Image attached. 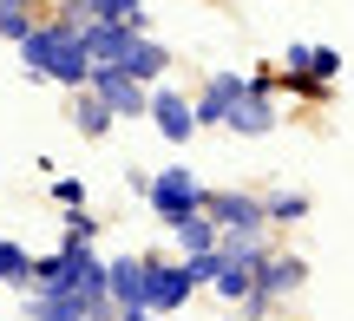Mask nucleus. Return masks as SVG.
Here are the masks:
<instances>
[{
    "label": "nucleus",
    "instance_id": "obj_11",
    "mask_svg": "<svg viewBox=\"0 0 354 321\" xmlns=\"http://www.w3.org/2000/svg\"><path fill=\"white\" fill-rule=\"evenodd\" d=\"M79 39H86V59H92V66H118V59H125V46H131V39H138V26L86 20V26H79Z\"/></svg>",
    "mask_w": 354,
    "mask_h": 321
},
{
    "label": "nucleus",
    "instance_id": "obj_14",
    "mask_svg": "<svg viewBox=\"0 0 354 321\" xmlns=\"http://www.w3.org/2000/svg\"><path fill=\"white\" fill-rule=\"evenodd\" d=\"M171 236H177V249H184V256H210V249L223 243V236H216V223L203 217V210H197V217H177Z\"/></svg>",
    "mask_w": 354,
    "mask_h": 321
},
{
    "label": "nucleus",
    "instance_id": "obj_16",
    "mask_svg": "<svg viewBox=\"0 0 354 321\" xmlns=\"http://www.w3.org/2000/svg\"><path fill=\"white\" fill-rule=\"evenodd\" d=\"M0 282H7V289H26V282H33V256H26L13 236H0Z\"/></svg>",
    "mask_w": 354,
    "mask_h": 321
},
{
    "label": "nucleus",
    "instance_id": "obj_21",
    "mask_svg": "<svg viewBox=\"0 0 354 321\" xmlns=\"http://www.w3.org/2000/svg\"><path fill=\"white\" fill-rule=\"evenodd\" d=\"M92 236H99V223H92L86 210H66V243L59 249H92Z\"/></svg>",
    "mask_w": 354,
    "mask_h": 321
},
{
    "label": "nucleus",
    "instance_id": "obj_12",
    "mask_svg": "<svg viewBox=\"0 0 354 321\" xmlns=\"http://www.w3.org/2000/svg\"><path fill=\"white\" fill-rule=\"evenodd\" d=\"M105 289H112V315L145 309V256H118V262H105Z\"/></svg>",
    "mask_w": 354,
    "mask_h": 321
},
{
    "label": "nucleus",
    "instance_id": "obj_8",
    "mask_svg": "<svg viewBox=\"0 0 354 321\" xmlns=\"http://www.w3.org/2000/svg\"><path fill=\"white\" fill-rule=\"evenodd\" d=\"M302 282H308V262H302V256H269V262H263V275H256V295L243 302V309H250V315H263L269 302L295 295Z\"/></svg>",
    "mask_w": 354,
    "mask_h": 321
},
{
    "label": "nucleus",
    "instance_id": "obj_20",
    "mask_svg": "<svg viewBox=\"0 0 354 321\" xmlns=\"http://www.w3.org/2000/svg\"><path fill=\"white\" fill-rule=\"evenodd\" d=\"M342 52H335V46H315V59H308V86H335V79H342Z\"/></svg>",
    "mask_w": 354,
    "mask_h": 321
},
{
    "label": "nucleus",
    "instance_id": "obj_10",
    "mask_svg": "<svg viewBox=\"0 0 354 321\" xmlns=\"http://www.w3.org/2000/svg\"><path fill=\"white\" fill-rule=\"evenodd\" d=\"M145 118H158V131H165L171 144H190V131H197L190 99H184V92H171V86H151V112H145Z\"/></svg>",
    "mask_w": 354,
    "mask_h": 321
},
{
    "label": "nucleus",
    "instance_id": "obj_6",
    "mask_svg": "<svg viewBox=\"0 0 354 321\" xmlns=\"http://www.w3.org/2000/svg\"><path fill=\"white\" fill-rule=\"evenodd\" d=\"M86 92H92V99H99L112 118H145V112H151V92H145L138 79H125L118 66H92Z\"/></svg>",
    "mask_w": 354,
    "mask_h": 321
},
{
    "label": "nucleus",
    "instance_id": "obj_5",
    "mask_svg": "<svg viewBox=\"0 0 354 321\" xmlns=\"http://www.w3.org/2000/svg\"><path fill=\"white\" fill-rule=\"evenodd\" d=\"M203 197H210V191H203V184L190 177L184 164L158 171V177L145 184V204H151V210H158L165 223H177V217H197V210H203Z\"/></svg>",
    "mask_w": 354,
    "mask_h": 321
},
{
    "label": "nucleus",
    "instance_id": "obj_1",
    "mask_svg": "<svg viewBox=\"0 0 354 321\" xmlns=\"http://www.w3.org/2000/svg\"><path fill=\"white\" fill-rule=\"evenodd\" d=\"M20 66H26V79H53V86H73V92H86V79H92L86 39L66 20H39L33 33L20 39Z\"/></svg>",
    "mask_w": 354,
    "mask_h": 321
},
{
    "label": "nucleus",
    "instance_id": "obj_2",
    "mask_svg": "<svg viewBox=\"0 0 354 321\" xmlns=\"http://www.w3.org/2000/svg\"><path fill=\"white\" fill-rule=\"evenodd\" d=\"M269 249L263 243H243V236H223L216 243V269H210V289L223 302H250L256 295V275H263Z\"/></svg>",
    "mask_w": 354,
    "mask_h": 321
},
{
    "label": "nucleus",
    "instance_id": "obj_13",
    "mask_svg": "<svg viewBox=\"0 0 354 321\" xmlns=\"http://www.w3.org/2000/svg\"><path fill=\"white\" fill-rule=\"evenodd\" d=\"M165 66H171V52L158 46L151 33H138V39H131V46H125V59H118V72H125V79H138V86L151 92L158 79H165Z\"/></svg>",
    "mask_w": 354,
    "mask_h": 321
},
{
    "label": "nucleus",
    "instance_id": "obj_19",
    "mask_svg": "<svg viewBox=\"0 0 354 321\" xmlns=\"http://www.w3.org/2000/svg\"><path fill=\"white\" fill-rule=\"evenodd\" d=\"M33 7H26V0H0V39H13V46H20L26 33H33Z\"/></svg>",
    "mask_w": 354,
    "mask_h": 321
},
{
    "label": "nucleus",
    "instance_id": "obj_7",
    "mask_svg": "<svg viewBox=\"0 0 354 321\" xmlns=\"http://www.w3.org/2000/svg\"><path fill=\"white\" fill-rule=\"evenodd\" d=\"M243 92H250V72H210L203 92H197V105H190V118H197V125H230Z\"/></svg>",
    "mask_w": 354,
    "mask_h": 321
},
{
    "label": "nucleus",
    "instance_id": "obj_9",
    "mask_svg": "<svg viewBox=\"0 0 354 321\" xmlns=\"http://www.w3.org/2000/svg\"><path fill=\"white\" fill-rule=\"evenodd\" d=\"M230 131H236V138H263V131H276L269 72H250V92H243V99H236V112H230Z\"/></svg>",
    "mask_w": 354,
    "mask_h": 321
},
{
    "label": "nucleus",
    "instance_id": "obj_4",
    "mask_svg": "<svg viewBox=\"0 0 354 321\" xmlns=\"http://www.w3.org/2000/svg\"><path fill=\"white\" fill-rule=\"evenodd\" d=\"M190 295H197L190 262H158V256H145V315H177Z\"/></svg>",
    "mask_w": 354,
    "mask_h": 321
},
{
    "label": "nucleus",
    "instance_id": "obj_17",
    "mask_svg": "<svg viewBox=\"0 0 354 321\" xmlns=\"http://www.w3.org/2000/svg\"><path fill=\"white\" fill-rule=\"evenodd\" d=\"M73 125H79V138H105V131H112V112H105L92 92H79L73 99Z\"/></svg>",
    "mask_w": 354,
    "mask_h": 321
},
{
    "label": "nucleus",
    "instance_id": "obj_18",
    "mask_svg": "<svg viewBox=\"0 0 354 321\" xmlns=\"http://www.w3.org/2000/svg\"><path fill=\"white\" fill-rule=\"evenodd\" d=\"M263 217H269V223H302V217H308V191H276V197H263Z\"/></svg>",
    "mask_w": 354,
    "mask_h": 321
},
{
    "label": "nucleus",
    "instance_id": "obj_23",
    "mask_svg": "<svg viewBox=\"0 0 354 321\" xmlns=\"http://www.w3.org/2000/svg\"><path fill=\"white\" fill-rule=\"evenodd\" d=\"M112 321H158V315H145V309H125V315H112Z\"/></svg>",
    "mask_w": 354,
    "mask_h": 321
},
{
    "label": "nucleus",
    "instance_id": "obj_15",
    "mask_svg": "<svg viewBox=\"0 0 354 321\" xmlns=\"http://www.w3.org/2000/svg\"><path fill=\"white\" fill-rule=\"evenodd\" d=\"M86 20H112V26H138L145 33V0H79Z\"/></svg>",
    "mask_w": 354,
    "mask_h": 321
},
{
    "label": "nucleus",
    "instance_id": "obj_22",
    "mask_svg": "<svg viewBox=\"0 0 354 321\" xmlns=\"http://www.w3.org/2000/svg\"><path fill=\"white\" fill-rule=\"evenodd\" d=\"M53 197H59L66 210H86V184H79V177H59V184H53Z\"/></svg>",
    "mask_w": 354,
    "mask_h": 321
},
{
    "label": "nucleus",
    "instance_id": "obj_3",
    "mask_svg": "<svg viewBox=\"0 0 354 321\" xmlns=\"http://www.w3.org/2000/svg\"><path fill=\"white\" fill-rule=\"evenodd\" d=\"M203 217L216 223V236H243V243H263V230H269L263 197H250V191H210Z\"/></svg>",
    "mask_w": 354,
    "mask_h": 321
}]
</instances>
